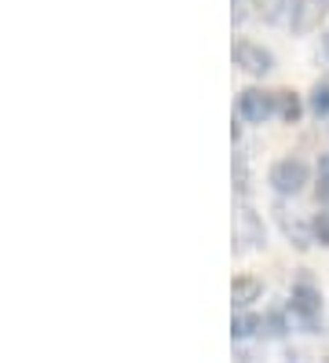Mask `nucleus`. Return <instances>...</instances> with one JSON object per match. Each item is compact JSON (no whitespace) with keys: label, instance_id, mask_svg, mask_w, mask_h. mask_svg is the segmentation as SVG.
I'll return each mask as SVG.
<instances>
[{"label":"nucleus","instance_id":"nucleus-1","mask_svg":"<svg viewBox=\"0 0 329 363\" xmlns=\"http://www.w3.org/2000/svg\"><path fill=\"white\" fill-rule=\"evenodd\" d=\"M289 308H293V315L300 319L304 327H315V323H318V315H322V294L315 290L311 279H300V283L293 286Z\"/></svg>","mask_w":329,"mask_h":363},{"label":"nucleus","instance_id":"nucleus-2","mask_svg":"<svg viewBox=\"0 0 329 363\" xmlns=\"http://www.w3.org/2000/svg\"><path fill=\"white\" fill-rule=\"evenodd\" d=\"M307 184V165L300 158H282L271 165V187L278 195H300Z\"/></svg>","mask_w":329,"mask_h":363},{"label":"nucleus","instance_id":"nucleus-3","mask_svg":"<svg viewBox=\"0 0 329 363\" xmlns=\"http://www.w3.org/2000/svg\"><path fill=\"white\" fill-rule=\"evenodd\" d=\"M278 106V92H260V89H246L238 96V114L246 121H267Z\"/></svg>","mask_w":329,"mask_h":363},{"label":"nucleus","instance_id":"nucleus-4","mask_svg":"<svg viewBox=\"0 0 329 363\" xmlns=\"http://www.w3.org/2000/svg\"><path fill=\"white\" fill-rule=\"evenodd\" d=\"M234 62L241 70H249V74H267L275 59H271L267 48L253 45V40H238V45H234Z\"/></svg>","mask_w":329,"mask_h":363},{"label":"nucleus","instance_id":"nucleus-5","mask_svg":"<svg viewBox=\"0 0 329 363\" xmlns=\"http://www.w3.org/2000/svg\"><path fill=\"white\" fill-rule=\"evenodd\" d=\"M234 305H253L256 297L263 294V286H260V279H249V275H241V279H234Z\"/></svg>","mask_w":329,"mask_h":363},{"label":"nucleus","instance_id":"nucleus-6","mask_svg":"<svg viewBox=\"0 0 329 363\" xmlns=\"http://www.w3.org/2000/svg\"><path fill=\"white\" fill-rule=\"evenodd\" d=\"M311 111H315L318 118H329V77L318 81L315 89H311Z\"/></svg>","mask_w":329,"mask_h":363},{"label":"nucleus","instance_id":"nucleus-7","mask_svg":"<svg viewBox=\"0 0 329 363\" xmlns=\"http://www.w3.org/2000/svg\"><path fill=\"white\" fill-rule=\"evenodd\" d=\"M278 114H282L285 121H296V118H300V99H296V92H278Z\"/></svg>","mask_w":329,"mask_h":363},{"label":"nucleus","instance_id":"nucleus-8","mask_svg":"<svg viewBox=\"0 0 329 363\" xmlns=\"http://www.w3.org/2000/svg\"><path fill=\"white\" fill-rule=\"evenodd\" d=\"M318 202H329V155L318 158Z\"/></svg>","mask_w":329,"mask_h":363},{"label":"nucleus","instance_id":"nucleus-9","mask_svg":"<svg viewBox=\"0 0 329 363\" xmlns=\"http://www.w3.org/2000/svg\"><path fill=\"white\" fill-rule=\"evenodd\" d=\"M256 327H260L256 315H238L234 319V337H249V334H256Z\"/></svg>","mask_w":329,"mask_h":363},{"label":"nucleus","instance_id":"nucleus-10","mask_svg":"<svg viewBox=\"0 0 329 363\" xmlns=\"http://www.w3.org/2000/svg\"><path fill=\"white\" fill-rule=\"evenodd\" d=\"M311 231H315V239H318V242H329V209H322L318 217H315Z\"/></svg>","mask_w":329,"mask_h":363},{"label":"nucleus","instance_id":"nucleus-11","mask_svg":"<svg viewBox=\"0 0 329 363\" xmlns=\"http://www.w3.org/2000/svg\"><path fill=\"white\" fill-rule=\"evenodd\" d=\"M325 55H329V33H325Z\"/></svg>","mask_w":329,"mask_h":363}]
</instances>
